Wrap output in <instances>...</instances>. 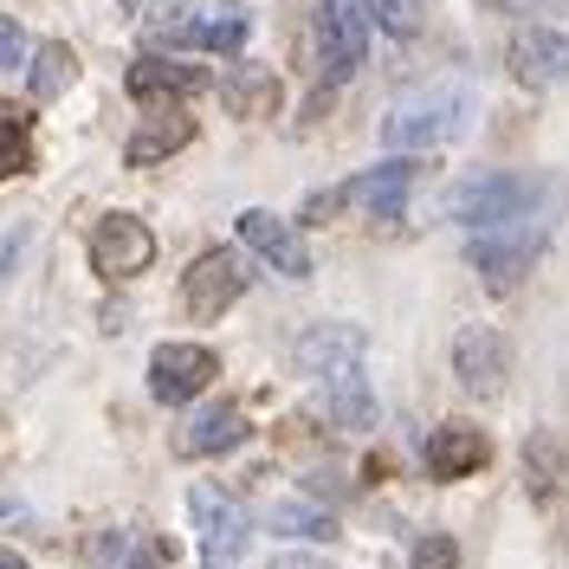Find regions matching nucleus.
Masks as SVG:
<instances>
[{"instance_id":"1","label":"nucleus","mask_w":569,"mask_h":569,"mask_svg":"<svg viewBox=\"0 0 569 569\" xmlns=\"http://www.w3.org/2000/svg\"><path fill=\"white\" fill-rule=\"evenodd\" d=\"M453 220L466 233H498V227H525V220H557V181L543 176H518V169H498L460 188Z\"/></svg>"},{"instance_id":"2","label":"nucleus","mask_w":569,"mask_h":569,"mask_svg":"<svg viewBox=\"0 0 569 569\" xmlns=\"http://www.w3.org/2000/svg\"><path fill=\"white\" fill-rule=\"evenodd\" d=\"M472 123V84H427V91H408L401 104L382 117V142L395 156H421V149H440V142L466 137Z\"/></svg>"},{"instance_id":"3","label":"nucleus","mask_w":569,"mask_h":569,"mask_svg":"<svg viewBox=\"0 0 569 569\" xmlns=\"http://www.w3.org/2000/svg\"><path fill=\"white\" fill-rule=\"evenodd\" d=\"M369 33H376L369 0H318L311 7V52H318L323 84H350L356 71H362Z\"/></svg>"},{"instance_id":"4","label":"nucleus","mask_w":569,"mask_h":569,"mask_svg":"<svg viewBox=\"0 0 569 569\" xmlns=\"http://www.w3.org/2000/svg\"><path fill=\"white\" fill-rule=\"evenodd\" d=\"M550 227H557V220H525V227L472 233V240H466V266L492 284V291H511V284L531 279V266L543 259V247H550Z\"/></svg>"},{"instance_id":"5","label":"nucleus","mask_w":569,"mask_h":569,"mask_svg":"<svg viewBox=\"0 0 569 569\" xmlns=\"http://www.w3.org/2000/svg\"><path fill=\"white\" fill-rule=\"evenodd\" d=\"M188 518H194V537H201V569H240L247 563V511L220 486H194L188 492Z\"/></svg>"},{"instance_id":"6","label":"nucleus","mask_w":569,"mask_h":569,"mask_svg":"<svg viewBox=\"0 0 569 569\" xmlns=\"http://www.w3.org/2000/svg\"><path fill=\"white\" fill-rule=\"evenodd\" d=\"M247 284H252L247 259L227 252V247H213V252H201V259L188 266V279H181V305H188V318L194 323H213V318H227V311L247 298Z\"/></svg>"},{"instance_id":"7","label":"nucleus","mask_w":569,"mask_h":569,"mask_svg":"<svg viewBox=\"0 0 569 569\" xmlns=\"http://www.w3.org/2000/svg\"><path fill=\"white\" fill-rule=\"evenodd\" d=\"M91 266H98L104 279H137V272L156 266V233L123 208L104 213V220L91 227Z\"/></svg>"},{"instance_id":"8","label":"nucleus","mask_w":569,"mask_h":569,"mask_svg":"<svg viewBox=\"0 0 569 569\" xmlns=\"http://www.w3.org/2000/svg\"><path fill=\"white\" fill-rule=\"evenodd\" d=\"M213 369H220V356L201 350V343H156V356H149V395L162 408H188L213 382Z\"/></svg>"},{"instance_id":"9","label":"nucleus","mask_w":569,"mask_h":569,"mask_svg":"<svg viewBox=\"0 0 569 569\" xmlns=\"http://www.w3.org/2000/svg\"><path fill=\"white\" fill-rule=\"evenodd\" d=\"M453 376H460L466 395H498L505 389V376H511V343L498 337L492 323H466L460 337H453Z\"/></svg>"},{"instance_id":"10","label":"nucleus","mask_w":569,"mask_h":569,"mask_svg":"<svg viewBox=\"0 0 569 569\" xmlns=\"http://www.w3.org/2000/svg\"><path fill=\"white\" fill-rule=\"evenodd\" d=\"M240 247L259 252L272 272H284V279H305L311 272V247H305V233L291 227V220H279V213L266 208H247L240 213Z\"/></svg>"},{"instance_id":"11","label":"nucleus","mask_w":569,"mask_h":569,"mask_svg":"<svg viewBox=\"0 0 569 569\" xmlns=\"http://www.w3.org/2000/svg\"><path fill=\"white\" fill-rule=\"evenodd\" d=\"M123 84H130L137 104H181V98H201L213 78L201 66H188V59H137L123 71Z\"/></svg>"},{"instance_id":"12","label":"nucleus","mask_w":569,"mask_h":569,"mask_svg":"<svg viewBox=\"0 0 569 569\" xmlns=\"http://www.w3.org/2000/svg\"><path fill=\"white\" fill-rule=\"evenodd\" d=\"M291 362H298L311 382H330V376H343V369H362V330H356V323H318V330L298 337Z\"/></svg>"},{"instance_id":"13","label":"nucleus","mask_w":569,"mask_h":569,"mask_svg":"<svg viewBox=\"0 0 569 569\" xmlns=\"http://www.w3.org/2000/svg\"><path fill=\"white\" fill-rule=\"evenodd\" d=\"M511 71L537 91H563L569 84V33L557 27H525L511 39Z\"/></svg>"},{"instance_id":"14","label":"nucleus","mask_w":569,"mask_h":569,"mask_svg":"<svg viewBox=\"0 0 569 569\" xmlns=\"http://www.w3.org/2000/svg\"><path fill=\"white\" fill-rule=\"evenodd\" d=\"M421 460L433 479H466V472H479V466L492 460V447H486V433L479 427H440V433H427V447H421Z\"/></svg>"},{"instance_id":"15","label":"nucleus","mask_w":569,"mask_h":569,"mask_svg":"<svg viewBox=\"0 0 569 569\" xmlns=\"http://www.w3.org/2000/svg\"><path fill=\"white\" fill-rule=\"evenodd\" d=\"M247 440V415L233 408V401H213V408H201L194 421L181 427V453L188 460H213V453H233Z\"/></svg>"},{"instance_id":"16","label":"nucleus","mask_w":569,"mask_h":569,"mask_svg":"<svg viewBox=\"0 0 569 569\" xmlns=\"http://www.w3.org/2000/svg\"><path fill=\"white\" fill-rule=\"evenodd\" d=\"M318 395H323V421H330V427H343V433L376 427V389H369V376H362V369H343V376L318 382Z\"/></svg>"},{"instance_id":"17","label":"nucleus","mask_w":569,"mask_h":569,"mask_svg":"<svg viewBox=\"0 0 569 569\" xmlns=\"http://www.w3.org/2000/svg\"><path fill=\"white\" fill-rule=\"evenodd\" d=\"M408 188H415V162L401 156V162H382V169H369V176L343 181L337 194H343V208H350V201H362L369 213H401Z\"/></svg>"},{"instance_id":"18","label":"nucleus","mask_w":569,"mask_h":569,"mask_svg":"<svg viewBox=\"0 0 569 569\" xmlns=\"http://www.w3.org/2000/svg\"><path fill=\"white\" fill-rule=\"evenodd\" d=\"M252 39V13L240 7V0H213L208 13L194 20V33H188V46L194 52H220V59H233V52H247Z\"/></svg>"},{"instance_id":"19","label":"nucleus","mask_w":569,"mask_h":569,"mask_svg":"<svg viewBox=\"0 0 569 569\" xmlns=\"http://www.w3.org/2000/svg\"><path fill=\"white\" fill-rule=\"evenodd\" d=\"M188 137H194V123H188V117H169V110H156V117L142 123L137 137L123 142V162H130V169H156V162H162V156H176Z\"/></svg>"},{"instance_id":"20","label":"nucleus","mask_w":569,"mask_h":569,"mask_svg":"<svg viewBox=\"0 0 569 569\" xmlns=\"http://www.w3.org/2000/svg\"><path fill=\"white\" fill-rule=\"evenodd\" d=\"M71 78H78V59H71V46H59V39H46L33 52V71H27V91H33L39 104H52L59 91H66Z\"/></svg>"},{"instance_id":"21","label":"nucleus","mask_w":569,"mask_h":569,"mask_svg":"<svg viewBox=\"0 0 569 569\" xmlns=\"http://www.w3.org/2000/svg\"><path fill=\"white\" fill-rule=\"evenodd\" d=\"M369 13L389 39H415L427 27V0H369Z\"/></svg>"},{"instance_id":"22","label":"nucleus","mask_w":569,"mask_h":569,"mask_svg":"<svg viewBox=\"0 0 569 569\" xmlns=\"http://www.w3.org/2000/svg\"><path fill=\"white\" fill-rule=\"evenodd\" d=\"M272 531L279 537H337V525H330V511H318V505H279L272 511Z\"/></svg>"},{"instance_id":"23","label":"nucleus","mask_w":569,"mask_h":569,"mask_svg":"<svg viewBox=\"0 0 569 569\" xmlns=\"http://www.w3.org/2000/svg\"><path fill=\"white\" fill-rule=\"evenodd\" d=\"M27 169V117L13 104H0V181Z\"/></svg>"},{"instance_id":"24","label":"nucleus","mask_w":569,"mask_h":569,"mask_svg":"<svg viewBox=\"0 0 569 569\" xmlns=\"http://www.w3.org/2000/svg\"><path fill=\"white\" fill-rule=\"evenodd\" d=\"M27 247H33V220H7V227H0V284H13Z\"/></svg>"},{"instance_id":"25","label":"nucleus","mask_w":569,"mask_h":569,"mask_svg":"<svg viewBox=\"0 0 569 569\" xmlns=\"http://www.w3.org/2000/svg\"><path fill=\"white\" fill-rule=\"evenodd\" d=\"M415 569H460L453 537H421V543H415Z\"/></svg>"},{"instance_id":"26","label":"nucleus","mask_w":569,"mask_h":569,"mask_svg":"<svg viewBox=\"0 0 569 569\" xmlns=\"http://www.w3.org/2000/svg\"><path fill=\"white\" fill-rule=\"evenodd\" d=\"M227 98L240 104V117H259V110H247V104H272V78H227Z\"/></svg>"},{"instance_id":"27","label":"nucleus","mask_w":569,"mask_h":569,"mask_svg":"<svg viewBox=\"0 0 569 569\" xmlns=\"http://www.w3.org/2000/svg\"><path fill=\"white\" fill-rule=\"evenodd\" d=\"M20 59H27V33H20V20H7V13H0V71L20 66Z\"/></svg>"},{"instance_id":"28","label":"nucleus","mask_w":569,"mask_h":569,"mask_svg":"<svg viewBox=\"0 0 569 569\" xmlns=\"http://www.w3.org/2000/svg\"><path fill=\"white\" fill-rule=\"evenodd\" d=\"M492 7H505V13H537V7H563V0H492Z\"/></svg>"},{"instance_id":"29","label":"nucleus","mask_w":569,"mask_h":569,"mask_svg":"<svg viewBox=\"0 0 569 569\" xmlns=\"http://www.w3.org/2000/svg\"><path fill=\"white\" fill-rule=\"evenodd\" d=\"M272 569H330L323 557H272Z\"/></svg>"},{"instance_id":"30","label":"nucleus","mask_w":569,"mask_h":569,"mask_svg":"<svg viewBox=\"0 0 569 569\" xmlns=\"http://www.w3.org/2000/svg\"><path fill=\"white\" fill-rule=\"evenodd\" d=\"M130 569H162V557H156V550H149V543H142L137 557H130Z\"/></svg>"},{"instance_id":"31","label":"nucleus","mask_w":569,"mask_h":569,"mask_svg":"<svg viewBox=\"0 0 569 569\" xmlns=\"http://www.w3.org/2000/svg\"><path fill=\"white\" fill-rule=\"evenodd\" d=\"M0 569H33V563H27L20 550H0Z\"/></svg>"},{"instance_id":"32","label":"nucleus","mask_w":569,"mask_h":569,"mask_svg":"<svg viewBox=\"0 0 569 569\" xmlns=\"http://www.w3.org/2000/svg\"><path fill=\"white\" fill-rule=\"evenodd\" d=\"M123 7H137V0H123Z\"/></svg>"}]
</instances>
